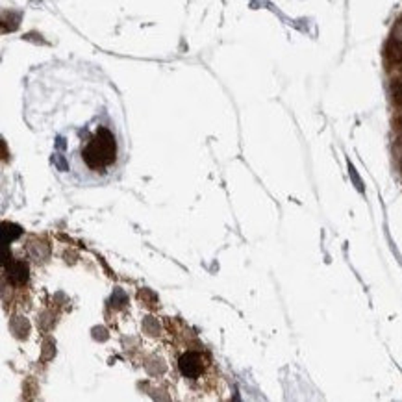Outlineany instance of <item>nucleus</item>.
Masks as SVG:
<instances>
[{
  "label": "nucleus",
  "instance_id": "f257e3e1",
  "mask_svg": "<svg viewBox=\"0 0 402 402\" xmlns=\"http://www.w3.org/2000/svg\"><path fill=\"white\" fill-rule=\"evenodd\" d=\"M85 167L95 173H106L117 160V141L108 128L101 126L82 151Z\"/></svg>",
  "mask_w": 402,
  "mask_h": 402
},
{
  "label": "nucleus",
  "instance_id": "f03ea898",
  "mask_svg": "<svg viewBox=\"0 0 402 402\" xmlns=\"http://www.w3.org/2000/svg\"><path fill=\"white\" fill-rule=\"evenodd\" d=\"M176 369L182 378L190 380L191 384H196L208 376V373L212 371V360L208 356L204 351H191L182 352L178 356V362H176Z\"/></svg>",
  "mask_w": 402,
  "mask_h": 402
},
{
  "label": "nucleus",
  "instance_id": "7ed1b4c3",
  "mask_svg": "<svg viewBox=\"0 0 402 402\" xmlns=\"http://www.w3.org/2000/svg\"><path fill=\"white\" fill-rule=\"evenodd\" d=\"M385 56L391 63H402V34H393L385 47Z\"/></svg>",
  "mask_w": 402,
  "mask_h": 402
},
{
  "label": "nucleus",
  "instance_id": "20e7f679",
  "mask_svg": "<svg viewBox=\"0 0 402 402\" xmlns=\"http://www.w3.org/2000/svg\"><path fill=\"white\" fill-rule=\"evenodd\" d=\"M26 274H28V269H26L23 262H13L8 267V278L12 280L13 284H24L26 282Z\"/></svg>",
  "mask_w": 402,
  "mask_h": 402
},
{
  "label": "nucleus",
  "instance_id": "39448f33",
  "mask_svg": "<svg viewBox=\"0 0 402 402\" xmlns=\"http://www.w3.org/2000/svg\"><path fill=\"white\" fill-rule=\"evenodd\" d=\"M391 97H393L396 106L402 108V82H393L391 84Z\"/></svg>",
  "mask_w": 402,
  "mask_h": 402
}]
</instances>
